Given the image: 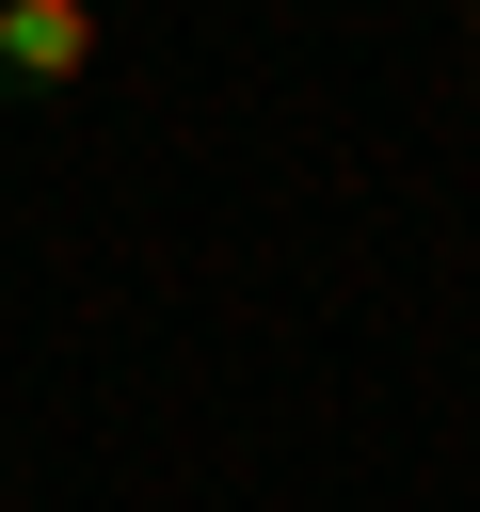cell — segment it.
<instances>
[{"label":"cell","mask_w":480,"mask_h":512,"mask_svg":"<svg viewBox=\"0 0 480 512\" xmlns=\"http://www.w3.org/2000/svg\"><path fill=\"white\" fill-rule=\"evenodd\" d=\"M0 80L16 96H80L96 80V0H0Z\"/></svg>","instance_id":"6da1fadb"},{"label":"cell","mask_w":480,"mask_h":512,"mask_svg":"<svg viewBox=\"0 0 480 512\" xmlns=\"http://www.w3.org/2000/svg\"><path fill=\"white\" fill-rule=\"evenodd\" d=\"M464 48H480V16H464Z\"/></svg>","instance_id":"7a4b0ae2"}]
</instances>
